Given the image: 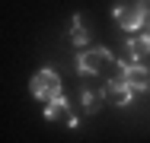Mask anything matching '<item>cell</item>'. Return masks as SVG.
I'll list each match as a JSON object with an SVG mask.
<instances>
[{"label":"cell","mask_w":150,"mask_h":143,"mask_svg":"<svg viewBox=\"0 0 150 143\" xmlns=\"http://www.w3.org/2000/svg\"><path fill=\"white\" fill-rule=\"evenodd\" d=\"M121 67L112 51H105V48H96V51H83V54L77 57V70L83 73V76H99V73H112V76H121Z\"/></svg>","instance_id":"6da1fadb"},{"label":"cell","mask_w":150,"mask_h":143,"mask_svg":"<svg viewBox=\"0 0 150 143\" xmlns=\"http://www.w3.org/2000/svg\"><path fill=\"white\" fill-rule=\"evenodd\" d=\"M29 89H32V95H35L38 102L48 105V102H54L61 95V76L51 70V67H42V70L29 80Z\"/></svg>","instance_id":"7a4b0ae2"},{"label":"cell","mask_w":150,"mask_h":143,"mask_svg":"<svg viewBox=\"0 0 150 143\" xmlns=\"http://www.w3.org/2000/svg\"><path fill=\"white\" fill-rule=\"evenodd\" d=\"M112 16H115V22H118L125 32H137V29L147 22V19H144V13L137 10V3H134V0H121V3H115Z\"/></svg>","instance_id":"3957f363"},{"label":"cell","mask_w":150,"mask_h":143,"mask_svg":"<svg viewBox=\"0 0 150 143\" xmlns=\"http://www.w3.org/2000/svg\"><path fill=\"white\" fill-rule=\"evenodd\" d=\"M102 95H105V105H128L131 102V95H134V89L125 83L121 76H109L105 86H102Z\"/></svg>","instance_id":"277c9868"},{"label":"cell","mask_w":150,"mask_h":143,"mask_svg":"<svg viewBox=\"0 0 150 143\" xmlns=\"http://www.w3.org/2000/svg\"><path fill=\"white\" fill-rule=\"evenodd\" d=\"M121 80L131 86L134 92H137V89H147V86H150V70H147V64H134V60L125 64V67H121Z\"/></svg>","instance_id":"5b68a950"},{"label":"cell","mask_w":150,"mask_h":143,"mask_svg":"<svg viewBox=\"0 0 150 143\" xmlns=\"http://www.w3.org/2000/svg\"><path fill=\"white\" fill-rule=\"evenodd\" d=\"M128 54L134 64H147L150 60V35H134L128 38Z\"/></svg>","instance_id":"8992f818"},{"label":"cell","mask_w":150,"mask_h":143,"mask_svg":"<svg viewBox=\"0 0 150 143\" xmlns=\"http://www.w3.org/2000/svg\"><path fill=\"white\" fill-rule=\"evenodd\" d=\"M80 99H83V108L90 114H96L102 105H105V95H102V89H90V86H83L80 89Z\"/></svg>","instance_id":"52a82bcc"},{"label":"cell","mask_w":150,"mask_h":143,"mask_svg":"<svg viewBox=\"0 0 150 143\" xmlns=\"http://www.w3.org/2000/svg\"><path fill=\"white\" fill-rule=\"evenodd\" d=\"M86 41H90V32H86L83 22H80V13H74V16H70V45L83 48Z\"/></svg>","instance_id":"ba28073f"},{"label":"cell","mask_w":150,"mask_h":143,"mask_svg":"<svg viewBox=\"0 0 150 143\" xmlns=\"http://www.w3.org/2000/svg\"><path fill=\"white\" fill-rule=\"evenodd\" d=\"M61 114H70V111H67V99H64V95H58L54 102H48L45 111H42V118H45V121H54V118H61Z\"/></svg>","instance_id":"9c48e42d"}]
</instances>
